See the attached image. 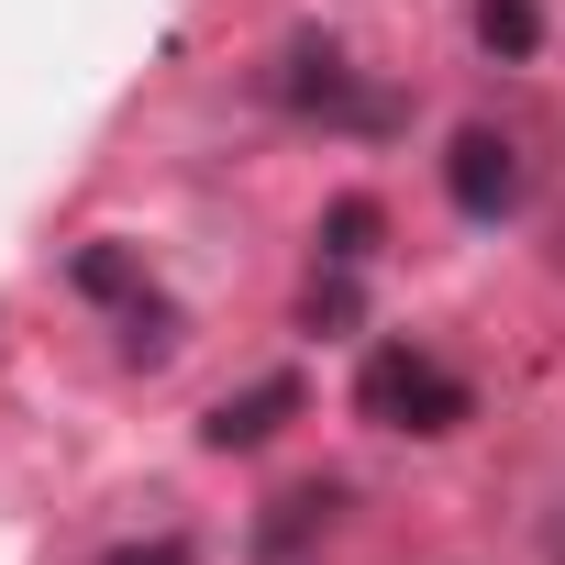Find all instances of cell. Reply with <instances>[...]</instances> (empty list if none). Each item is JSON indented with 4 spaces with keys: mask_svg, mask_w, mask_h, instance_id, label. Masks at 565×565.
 <instances>
[{
    "mask_svg": "<svg viewBox=\"0 0 565 565\" xmlns=\"http://www.w3.org/2000/svg\"><path fill=\"white\" fill-rule=\"evenodd\" d=\"M355 411H366L377 433H455V422L477 411V388H466L433 344H366V366H355Z\"/></svg>",
    "mask_w": 565,
    "mask_h": 565,
    "instance_id": "6da1fadb",
    "label": "cell"
},
{
    "mask_svg": "<svg viewBox=\"0 0 565 565\" xmlns=\"http://www.w3.org/2000/svg\"><path fill=\"white\" fill-rule=\"evenodd\" d=\"M67 289H78V300H100V311L122 322V355H145V366H167V355H178V300L156 289V277H145L122 244H78V255H67Z\"/></svg>",
    "mask_w": 565,
    "mask_h": 565,
    "instance_id": "7a4b0ae2",
    "label": "cell"
},
{
    "mask_svg": "<svg viewBox=\"0 0 565 565\" xmlns=\"http://www.w3.org/2000/svg\"><path fill=\"white\" fill-rule=\"evenodd\" d=\"M277 100H289V111H322V122H344V134H388V122H399V100L366 89L333 45H300L289 67H277Z\"/></svg>",
    "mask_w": 565,
    "mask_h": 565,
    "instance_id": "3957f363",
    "label": "cell"
},
{
    "mask_svg": "<svg viewBox=\"0 0 565 565\" xmlns=\"http://www.w3.org/2000/svg\"><path fill=\"white\" fill-rule=\"evenodd\" d=\"M444 200H455L466 222H510V211H521V145L488 134V122H466L455 156H444Z\"/></svg>",
    "mask_w": 565,
    "mask_h": 565,
    "instance_id": "277c9868",
    "label": "cell"
},
{
    "mask_svg": "<svg viewBox=\"0 0 565 565\" xmlns=\"http://www.w3.org/2000/svg\"><path fill=\"white\" fill-rule=\"evenodd\" d=\"M300 411V377H255V388H233V399H211V422H200V444L211 455H255L277 422Z\"/></svg>",
    "mask_w": 565,
    "mask_h": 565,
    "instance_id": "5b68a950",
    "label": "cell"
},
{
    "mask_svg": "<svg viewBox=\"0 0 565 565\" xmlns=\"http://www.w3.org/2000/svg\"><path fill=\"white\" fill-rule=\"evenodd\" d=\"M477 45H488L499 67H521V56L543 45V0H477Z\"/></svg>",
    "mask_w": 565,
    "mask_h": 565,
    "instance_id": "8992f818",
    "label": "cell"
},
{
    "mask_svg": "<svg viewBox=\"0 0 565 565\" xmlns=\"http://www.w3.org/2000/svg\"><path fill=\"white\" fill-rule=\"evenodd\" d=\"M322 521H333V488H289V499H277V521L255 532V554H266V565H289L300 532H322Z\"/></svg>",
    "mask_w": 565,
    "mask_h": 565,
    "instance_id": "52a82bcc",
    "label": "cell"
},
{
    "mask_svg": "<svg viewBox=\"0 0 565 565\" xmlns=\"http://www.w3.org/2000/svg\"><path fill=\"white\" fill-rule=\"evenodd\" d=\"M366 244H377V200H333V222H322V255H333V266H366Z\"/></svg>",
    "mask_w": 565,
    "mask_h": 565,
    "instance_id": "ba28073f",
    "label": "cell"
},
{
    "mask_svg": "<svg viewBox=\"0 0 565 565\" xmlns=\"http://www.w3.org/2000/svg\"><path fill=\"white\" fill-rule=\"evenodd\" d=\"M100 565H200V554H189V543H178V532H145V543H111V554H100Z\"/></svg>",
    "mask_w": 565,
    "mask_h": 565,
    "instance_id": "9c48e42d",
    "label": "cell"
}]
</instances>
